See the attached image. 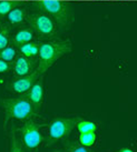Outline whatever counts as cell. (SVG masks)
<instances>
[{
	"instance_id": "1",
	"label": "cell",
	"mask_w": 137,
	"mask_h": 152,
	"mask_svg": "<svg viewBox=\"0 0 137 152\" xmlns=\"http://www.w3.org/2000/svg\"><path fill=\"white\" fill-rule=\"evenodd\" d=\"M71 51V43L69 40L63 41H49L40 43L39 47V66L38 70L41 75L47 71L52 64L63 56Z\"/></svg>"
},
{
	"instance_id": "2",
	"label": "cell",
	"mask_w": 137,
	"mask_h": 152,
	"mask_svg": "<svg viewBox=\"0 0 137 152\" xmlns=\"http://www.w3.org/2000/svg\"><path fill=\"white\" fill-rule=\"evenodd\" d=\"M1 104L4 110V123L10 120H27L35 114L34 108L26 98L2 99Z\"/></svg>"
},
{
	"instance_id": "3",
	"label": "cell",
	"mask_w": 137,
	"mask_h": 152,
	"mask_svg": "<svg viewBox=\"0 0 137 152\" xmlns=\"http://www.w3.org/2000/svg\"><path fill=\"white\" fill-rule=\"evenodd\" d=\"M34 6L41 12L47 13L60 26H67L73 17V7L58 0H43L35 2Z\"/></svg>"
},
{
	"instance_id": "4",
	"label": "cell",
	"mask_w": 137,
	"mask_h": 152,
	"mask_svg": "<svg viewBox=\"0 0 137 152\" xmlns=\"http://www.w3.org/2000/svg\"><path fill=\"white\" fill-rule=\"evenodd\" d=\"M79 118H57L55 119L48 129L47 144H52L59 140L68 138Z\"/></svg>"
},
{
	"instance_id": "5",
	"label": "cell",
	"mask_w": 137,
	"mask_h": 152,
	"mask_svg": "<svg viewBox=\"0 0 137 152\" xmlns=\"http://www.w3.org/2000/svg\"><path fill=\"white\" fill-rule=\"evenodd\" d=\"M31 30L41 37L52 36L55 32V21L50 16L45 12H34L28 17Z\"/></svg>"
},
{
	"instance_id": "6",
	"label": "cell",
	"mask_w": 137,
	"mask_h": 152,
	"mask_svg": "<svg viewBox=\"0 0 137 152\" xmlns=\"http://www.w3.org/2000/svg\"><path fill=\"white\" fill-rule=\"evenodd\" d=\"M20 137L22 143L26 145L27 149H36L43 141L41 132L38 126L31 120H28L20 129Z\"/></svg>"
},
{
	"instance_id": "7",
	"label": "cell",
	"mask_w": 137,
	"mask_h": 152,
	"mask_svg": "<svg viewBox=\"0 0 137 152\" xmlns=\"http://www.w3.org/2000/svg\"><path fill=\"white\" fill-rule=\"evenodd\" d=\"M40 76H41V73L38 70H36V71L31 72L27 76H22L20 78L16 79V80L10 83L9 87L15 92L25 93L32 87V85L40 78Z\"/></svg>"
},
{
	"instance_id": "8",
	"label": "cell",
	"mask_w": 137,
	"mask_h": 152,
	"mask_svg": "<svg viewBox=\"0 0 137 152\" xmlns=\"http://www.w3.org/2000/svg\"><path fill=\"white\" fill-rule=\"evenodd\" d=\"M26 93V99L31 103V106L34 108L35 113L38 112L40 109V106L43 103V79L39 78L38 80L35 82L32 87L27 91Z\"/></svg>"
},
{
	"instance_id": "9",
	"label": "cell",
	"mask_w": 137,
	"mask_h": 152,
	"mask_svg": "<svg viewBox=\"0 0 137 152\" xmlns=\"http://www.w3.org/2000/svg\"><path fill=\"white\" fill-rule=\"evenodd\" d=\"M31 70H32V61L29 58L20 56L16 59L13 64V71L17 76H27L31 73Z\"/></svg>"
},
{
	"instance_id": "10",
	"label": "cell",
	"mask_w": 137,
	"mask_h": 152,
	"mask_svg": "<svg viewBox=\"0 0 137 152\" xmlns=\"http://www.w3.org/2000/svg\"><path fill=\"white\" fill-rule=\"evenodd\" d=\"M39 47H40V43L29 41V42H27V43L20 45V46H19V51L21 52V55L24 56V57H27V58H29V59H32V58H35L36 56L38 55Z\"/></svg>"
},
{
	"instance_id": "11",
	"label": "cell",
	"mask_w": 137,
	"mask_h": 152,
	"mask_svg": "<svg viewBox=\"0 0 137 152\" xmlns=\"http://www.w3.org/2000/svg\"><path fill=\"white\" fill-rule=\"evenodd\" d=\"M25 17H26V12H25V9L20 6H18L16 8H13L10 12L7 15V18H8V21L11 23V25H20L24 22L25 20Z\"/></svg>"
},
{
	"instance_id": "12",
	"label": "cell",
	"mask_w": 137,
	"mask_h": 152,
	"mask_svg": "<svg viewBox=\"0 0 137 152\" xmlns=\"http://www.w3.org/2000/svg\"><path fill=\"white\" fill-rule=\"evenodd\" d=\"M34 39V31L30 29H20L13 37V42L16 46H20L24 43H27Z\"/></svg>"
},
{
	"instance_id": "13",
	"label": "cell",
	"mask_w": 137,
	"mask_h": 152,
	"mask_svg": "<svg viewBox=\"0 0 137 152\" xmlns=\"http://www.w3.org/2000/svg\"><path fill=\"white\" fill-rule=\"evenodd\" d=\"M9 152H25L21 139H18L15 127H11V131L9 134Z\"/></svg>"
},
{
	"instance_id": "14",
	"label": "cell",
	"mask_w": 137,
	"mask_h": 152,
	"mask_svg": "<svg viewBox=\"0 0 137 152\" xmlns=\"http://www.w3.org/2000/svg\"><path fill=\"white\" fill-rule=\"evenodd\" d=\"M76 127L79 133H86V132H96L97 126L93 121L88 120H78L76 123Z\"/></svg>"
},
{
	"instance_id": "15",
	"label": "cell",
	"mask_w": 137,
	"mask_h": 152,
	"mask_svg": "<svg viewBox=\"0 0 137 152\" xmlns=\"http://www.w3.org/2000/svg\"><path fill=\"white\" fill-rule=\"evenodd\" d=\"M20 4L21 2H18V1H1L0 2V17L8 15L13 8H16Z\"/></svg>"
},
{
	"instance_id": "16",
	"label": "cell",
	"mask_w": 137,
	"mask_h": 152,
	"mask_svg": "<svg viewBox=\"0 0 137 152\" xmlns=\"http://www.w3.org/2000/svg\"><path fill=\"white\" fill-rule=\"evenodd\" d=\"M96 141V132H86L80 133L79 135V142L82 147H90Z\"/></svg>"
},
{
	"instance_id": "17",
	"label": "cell",
	"mask_w": 137,
	"mask_h": 152,
	"mask_svg": "<svg viewBox=\"0 0 137 152\" xmlns=\"http://www.w3.org/2000/svg\"><path fill=\"white\" fill-rule=\"evenodd\" d=\"M16 57V49L13 47H6L4 49L0 50V59L4 60V61H13Z\"/></svg>"
},
{
	"instance_id": "18",
	"label": "cell",
	"mask_w": 137,
	"mask_h": 152,
	"mask_svg": "<svg viewBox=\"0 0 137 152\" xmlns=\"http://www.w3.org/2000/svg\"><path fill=\"white\" fill-rule=\"evenodd\" d=\"M9 45V30L8 28L4 26L0 29V50L4 49Z\"/></svg>"
},
{
	"instance_id": "19",
	"label": "cell",
	"mask_w": 137,
	"mask_h": 152,
	"mask_svg": "<svg viewBox=\"0 0 137 152\" xmlns=\"http://www.w3.org/2000/svg\"><path fill=\"white\" fill-rule=\"evenodd\" d=\"M11 70V64L8 61L0 59V73H7Z\"/></svg>"
},
{
	"instance_id": "20",
	"label": "cell",
	"mask_w": 137,
	"mask_h": 152,
	"mask_svg": "<svg viewBox=\"0 0 137 152\" xmlns=\"http://www.w3.org/2000/svg\"><path fill=\"white\" fill-rule=\"evenodd\" d=\"M69 152H90L87 147H71L69 149Z\"/></svg>"
},
{
	"instance_id": "21",
	"label": "cell",
	"mask_w": 137,
	"mask_h": 152,
	"mask_svg": "<svg viewBox=\"0 0 137 152\" xmlns=\"http://www.w3.org/2000/svg\"><path fill=\"white\" fill-rule=\"evenodd\" d=\"M118 152H134V151L132 149H128V148H122Z\"/></svg>"
}]
</instances>
